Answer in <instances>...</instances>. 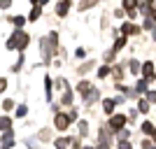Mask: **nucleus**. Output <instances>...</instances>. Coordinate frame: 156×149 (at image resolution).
<instances>
[{
	"instance_id": "473e14b6",
	"label": "nucleus",
	"mask_w": 156,
	"mask_h": 149,
	"mask_svg": "<svg viewBox=\"0 0 156 149\" xmlns=\"http://www.w3.org/2000/svg\"><path fill=\"white\" fill-rule=\"evenodd\" d=\"M144 2H149V5H151V2H154V0H144Z\"/></svg>"
},
{
	"instance_id": "c9c22d12",
	"label": "nucleus",
	"mask_w": 156,
	"mask_h": 149,
	"mask_svg": "<svg viewBox=\"0 0 156 149\" xmlns=\"http://www.w3.org/2000/svg\"><path fill=\"white\" fill-rule=\"evenodd\" d=\"M84 149H91V147H84Z\"/></svg>"
},
{
	"instance_id": "412c9836",
	"label": "nucleus",
	"mask_w": 156,
	"mask_h": 149,
	"mask_svg": "<svg viewBox=\"0 0 156 149\" xmlns=\"http://www.w3.org/2000/svg\"><path fill=\"white\" fill-rule=\"evenodd\" d=\"M147 93V103H156V91H144Z\"/></svg>"
},
{
	"instance_id": "6e6552de",
	"label": "nucleus",
	"mask_w": 156,
	"mask_h": 149,
	"mask_svg": "<svg viewBox=\"0 0 156 149\" xmlns=\"http://www.w3.org/2000/svg\"><path fill=\"white\" fill-rule=\"evenodd\" d=\"M68 9H70V2H68V0H63V2H61V5L56 7V12H58V16H65V14H68Z\"/></svg>"
},
{
	"instance_id": "c85d7f7f",
	"label": "nucleus",
	"mask_w": 156,
	"mask_h": 149,
	"mask_svg": "<svg viewBox=\"0 0 156 149\" xmlns=\"http://www.w3.org/2000/svg\"><path fill=\"white\" fill-rule=\"evenodd\" d=\"M142 149H156V147L149 142V140H144V142H142Z\"/></svg>"
},
{
	"instance_id": "1a4fd4ad",
	"label": "nucleus",
	"mask_w": 156,
	"mask_h": 149,
	"mask_svg": "<svg viewBox=\"0 0 156 149\" xmlns=\"http://www.w3.org/2000/svg\"><path fill=\"white\" fill-rule=\"evenodd\" d=\"M9 128H12V119L2 117V119H0V130H9Z\"/></svg>"
},
{
	"instance_id": "f704fd0d",
	"label": "nucleus",
	"mask_w": 156,
	"mask_h": 149,
	"mask_svg": "<svg viewBox=\"0 0 156 149\" xmlns=\"http://www.w3.org/2000/svg\"><path fill=\"white\" fill-rule=\"evenodd\" d=\"M154 40H156V30H154Z\"/></svg>"
},
{
	"instance_id": "7ed1b4c3",
	"label": "nucleus",
	"mask_w": 156,
	"mask_h": 149,
	"mask_svg": "<svg viewBox=\"0 0 156 149\" xmlns=\"http://www.w3.org/2000/svg\"><path fill=\"white\" fill-rule=\"evenodd\" d=\"M124 123H126V117H124V114H117V117L110 119V128L112 130H119V128H124Z\"/></svg>"
},
{
	"instance_id": "72a5a7b5",
	"label": "nucleus",
	"mask_w": 156,
	"mask_h": 149,
	"mask_svg": "<svg viewBox=\"0 0 156 149\" xmlns=\"http://www.w3.org/2000/svg\"><path fill=\"white\" fill-rule=\"evenodd\" d=\"M40 2H49V0H40Z\"/></svg>"
},
{
	"instance_id": "4468645a",
	"label": "nucleus",
	"mask_w": 156,
	"mask_h": 149,
	"mask_svg": "<svg viewBox=\"0 0 156 149\" xmlns=\"http://www.w3.org/2000/svg\"><path fill=\"white\" fill-rule=\"evenodd\" d=\"M96 2L98 0H82V2H79V9H89V7H93Z\"/></svg>"
},
{
	"instance_id": "aec40b11",
	"label": "nucleus",
	"mask_w": 156,
	"mask_h": 149,
	"mask_svg": "<svg viewBox=\"0 0 156 149\" xmlns=\"http://www.w3.org/2000/svg\"><path fill=\"white\" fill-rule=\"evenodd\" d=\"M14 26H16V28H21V26H23V23H26V19H23V16H14Z\"/></svg>"
},
{
	"instance_id": "cd10ccee",
	"label": "nucleus",
	"mask_w": 156,
	"mask_h": 149,
	"mask_svg": "<svg viewBox=\"0 0 156 149\" xmlns=\"http://www.w3.org/2000/svg\"><path fill=\"white\" fill-rule=\"evenodd\" d=\"M9 5H12V0H0V7H2V9H7Z\"/></svg>"
},
{
	"instance_id": "2f4dec72",
	"label": "nucleus",
	"mask_w": 156,
	"mask_h": 149,
	"mask_svg": "<svg viewBox=\"0 0 156 149\" xmlns=\"http://www.w3.org/2000/svg\"><path fill=\"white\" fill-rule=\"evenodd\" d=\"M119 149H130V144L128 142H119Z\"/></svg>"
},
{
	"instance_id": "39448f33",
	"label": "nucleus",
	"mask_w": 156,
	"mask_h": 149,
	"mask_svg": "<svg viewBox=\"0 0 156 149\" xmlns=\"http://www.w3.org/2000/svg\"><path fill=\"white\" fill-rule=\"evenodd\" d=\"M68 126H70V117H65V114H56V128L65 130Z\"/></svg>"
},
{
	"instance_id": "0eeeda50",
	"label": "nucleus",
	"mask_w": 156,
	"mask_h": 149,
	"mask_svg": "<svg viewBox=\"0 0 156 149\" xmlns=\"http://www.w3.org/2000/svg\"><path fill=\"white\" fill-rule=\"evenodd\" d=\"M124 7L130 12V16H135V7H137V0H124Z\"/></svg>"
},
{
	"instance_id": "4be33fe9",
	"label": "nucleus",
	"mask_w": 156,
	"mask_h": 149,
	"mask_svg": "<svg viewBox=\"0 0 156 149\" xmlns=\"http://www.w3.org/2000/svg\"><path fill=\"white\" fill-rule=\"evenodd\" d=\"M124 44H126V37H119L117 42H114V51H119V49H121Z\"/></svg>"
},
{
	"instance_id": "a211bd4d",
	"label": "nucleus",
	"mask_w": 156,
	"mask_h": 149,
	"mask_svg": "<svg viewBox=\"0 0 156 149\" xmlns=\"http://www.w3.org/2000/svg\"><path fill=\"white\" fill-rule=\"evenodd\" d=\"M107 75H110V68H107V65H103V68L98 70V77L103 79V77H107Z\"/></svg>"
},
{
	"instance_id": "f3484780",
	"label": "nucleus",
	"mask_w": 156,
	"mask_h": 149,
	"mask_svg": "<svg viewBox=\"0 0 156 149\" xmlns=\"http://www.w3.org/2000/svg\"><path fill=\"white\" fill-rule=\"evenodd\" d=\"M40 14H42V9H40V7H35V9L30 12V21H37V19H40Z\"/></svg>"
},
{
	"instance_id": "393cba45",
	"label": "nucleus",
	"mask_w": 156,
	"mask_h": 149,
	"mask_svg": "<svg viewBox=\"0 0 156 149\" xmlns=\"http://www.w3.org/2000/svg\"><path fill=\"white\" fill-rule=\"evenodd\" d=\"M130 70H133V75H137V70H140V63H137V61H130Z\"/></svg>"
},
{
	"instance_id": "5701e85b",
	"label": "nucleus",
	"mask_w": 156,
	"mask_h": 149,
	"mask_svg": "<svg viewBox=\"0 0 156 149\" xmlns=\"http://www.w3.org/2000/svg\"><path fill=\"white\" fill-rule=\"evenodd\" d=\"M26 114H28V107H26V105H21L19 110H16V117H26Z\"/></svg>"
},
{
	"instance_id": "6ab92c4d",
	"label": "nucleus",
	"mask_w": 156,
	"mask_h": 149,
	"mask_svg": "<svg viewBox=\"0 0 156 149\" xmlns=\"http://www.w3.org/2000/svg\"><path fill=\"white\" fill-rule=\"evenodd\" d=\"M137 110H140V112H147V110H149V103H147V100H140V103H137Z\"/></svg>"
},
{
	"instance_id": "9d476101",
	"label": "nucleus",
	"mask_w": 156,
	"mask_h": 149,
	"mask_svg": "<svg viewBox=\"0 0 156 149\" xmlns=\"http://www.w3.org/2000/svg\"><path fill=\"white\" fill-rule=\"evenodd\" d=\"M114 105H117L114 100H105V103H103V107H105V114H112V112H114Z\"/></svg>"
},
{
	"instance_id": "20e7f679",
	"label": "nucleus",
	"mask_w": 156,
	"mask_h": 149,
	"mask_svg": "<svg viewBox=\"0 0 156 149\" xmlns=\"http://www.w3.org/2000/svg\"><path fill=\"white\" fill-rule=\"evenodd\" d=\"M142 75H144L147 82H151V79L156 77V75H154V63H151V61H147V63L142 65Z\"/></svg>"
},
{
	"instance_id": "ddd939ff",
	"label": "nucleus",
	"mask_w": 156,
	"mask_h": 149,
	"mask_svg": "<svg viewBox=\"0 0 156 149\" xmlns=\"http://www.w3.org/2000/svg\"><path fill=\"white\" fill-rule=\"evenodd\" d=\"M72 103V93L70 89H68V84H65V93H63V105H70Z\"/></svg>"
},
{
	"instance_id": "f257e3e1",
	"label": "nucleus",
	"mask_w": 156,
	"mask_h": 149,
	"mask_svg": "<svg viewBox=\"0 0 156 149\" xmlns=\"http://www.w3.org/2000/svg\"><path fill=\"white\" fill-rule=\"evenodd\" d=\"M26 47H28V35L21 30V28L14 30V35L7 40V49H21V51H23Z\"/></svg>"
},
{
	"instance_id": "dca6fc26",
	"label": "nucleus",
	"mask_w": 156,
	"mask_h": 149,
	"mask_svg": "<svg viewBox=\"0 0 156 149\" xmlns=\"http://www.w3.org/2000/svg\"><path fill=\"white\" fill-rule=\"evenodd\" d=\"M142 133H147V135H151V133H154V126H151L149 121H144V123H142Z\"/></svg>"
},
{
	"instance_id": "c756f323",
	"label": "nucleus",
	"mask_w": 156,
	"mask_h": 149,
	"mask_svg": "<svg viewBox=\"0 0 156 149\" xmlns=\"http://www.w3.org/2000/svg\"><path fill=\"white\" fill-rule=\"evenodd\" d=\"M91 68H93V63H86V65H82V70H79V72L84 75V72H86V70H91Z\"/></svg>"
},
{
	"instance_id": "423d86ee",
	"label": "nucleus",
	"mask_w": 156,
	"mask_h": 149,
	"mask_svg": "<svg viewBox=\"0 0 156 149\" xmlns=\"http://www.w3.org/2000/svg\"><path fill=\"white\" fill-rule=\"evenodd\" d=\"M121 30H124V35H140V28L133 26V23H124Z\"/></svg>"
},
{
	"instance_id": "b1692460",
	"label": "nucleus",
	"mask_w": 156,
	"mask_h": 149,
	"mask_svg": "<svg viewBox=\"0 0 156 149\" xmlns=\"http://www.w3.org/2000/svg\"><path fill=\"white\" fill-rule=\"evenodd\" d=\"M86 130H89V123H86V121H79V133L86 135Z\"/></svg>"
},
{
	"instance_id": "f03ea898",
	"label": "nucleus",
	"mask_w": 156,
	"mask_h": 149,
	"mask_svg": "<svg viewBox=\"0 0 156 149\" xmlns=\"http://www.w3.org/2000/svg\"><path fill=\"white\" fill-rule=\"evenodd\" d=\"M56 44H58V35H56V33H49V35L42 40V54H44V59H47V61L54 56V51H56Z\"/></svg>"
},
{
	"instance_id": "bb28decb",
	"label": "nucleus",
	"mask_w": 156,
	"mask_h": 149,
	"mask_svg": "<svg viewBox=\"0 0 156 149\" xmlns=\"http://www.w3.org/2000/svg\"><path fill=\"white\" fill-rule=\"evenodd\" d=\"M96 149H110V142H107V140H100V144H98Z\"/></svg>"
},
{
	"instance_id": "f8f14e48",
	"label": "nucleus",
	"mask_w": 156,
	"mask_h": 149,
	"mask_svg": "<svg viewBox=\"0 0 156 149\" xmlns=\"http://www.w3.org/2000/svg\"><path fill=\"white\" fill-rule=\"evenodd\" d=\"M135 91L137 93H144V91H147V79H140V82L135 84Z\"/></svg>"
},
{
	"instance_id": "7c9ffc66",
	"label": "nucleus",
	"mask_w": 156,
	"mask_h": 149,
	"mask_svg": "<svg viewBox=\"0 0 156 149\" xmlns=\"http://www.w3.org/2000/svg\"><path fill=\"white\" fill-rule=\"evenodd\" d=\"M5 89H7V79H0V93H2Z\"/></svg>"
},
{
	"instance_id": "a878e982",
	"label": "nucleus",
	"mask_w": 156,
	"mask_h": 149,
	"mask_svg": "<svg viewBox=\"0 0 156 149\" xmlns=\"http://www.w3.org/2000/svg\"><path fill=\"white\" fill-rule=\"evenodd\" d=\"M2 107H5V110H12V107H14V100H9V98H7L5 103H2Z\"/></svg>"
},
{
	"instance_id": "2eb2a0df",
	"label": "nucleus",
	"mask_w": 156,
	"mask_h": 149,
	"mask_svg": "<svg viewBox=\"0 0 156 149\" xmlns=\"http://www.w3.org/2000/svg\"><path fill=\"white\" fill-rule=\"evenodd\" d=\"M117 137H119V142H126V140H128V130L119 128V130H117Z\"/></svg>"
},
{
	"instance_id": "9b49d317",
	"label": "nucleus",
	"mask_w": 156,
	"mask_h": 149,
	"mask_svg": "<svg viewBox=\"0 0 156 149\" xmlns=\"http://www.w3.org/2000/svg\"><path fill=\"white\" fill-rule=\"evenodd\" d=\"M56 147H58V149L70 147V137H58V140H56Z\"/></svg>"
}]
</instances>
